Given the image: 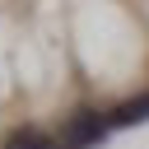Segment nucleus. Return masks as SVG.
Wrapping results in <instances>:
<instances>
[{
    "label": "nucleus",
    "mask_w": 149,
    "mask_h": 149,
    "mask_svg": "<svg viewBox=\"0 0 149 149\" xmlns=\"http://www.w3.org/2000/svg\"><path fill=\"white\" fill-rule=\"evenodd\" d=\"M112 126H135V121H149V93L144 98H130V102H121L112 116H107Z\"/></svg>",
    "instance_id": "obj_2"
},
{
    "label": "nucleus",
    "mask_w": 149,
    "mask_h": 149,
    "mask_svg": "<svg viewBox=\"0 0 149 149\" xmlns=\"http://www.w3.org/2000/svg\"><path fill=\"white\" fill-rule=\"evenodd\" d=\"M107 126L112 121H102L98 112H74L65 121V130H61V149H88V144H98L107 135Z\"/></svg>",
    "instance_id": "obj_1"
},
{
    "label": "nucleus",
    "mask_w": 149,
    "mask_h": 149,
    "mask_svg": "<svg viewBox=\"0 0 149 149\" xmlns=\"http://www.w3.org/2000/svg\"><path fill=\"white\" fill-rule=\"evenodd\" d=\"M9 149H61L56 140H47V135H37V130H23V135H14L9 140Z\"/></svg>",
    "instance_id": "obj_3"
}]
</instances>
